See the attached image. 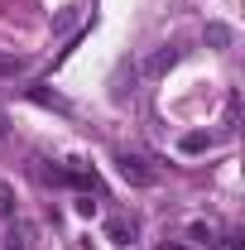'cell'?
Wrapping results in <instances>:
<instances>
[{
    "mask_svg": "<svg viewBox=\"0 0 245 250\" xmlns=\"http://www.w3.org/2000/svg\"><path fill=\"white\" fill-rule=\"evenodd\" d=\"M77 217H96V202H92V197H77Z\"/></svg>",
    "mask_w": 245,
    "mask_h": 250,
    "instance_id": "cell-6",
    "label": "cell"
},
{
    "mask_svg": "<svg viewBox=\"0 0 245 250\" xmlns=\"http://www.w3.org/2000/svg\"><path fill=\"white\" fill-rule=\"evenodd\" d=\"M207 43H212V48H231V43H236V29L221 24V20H212V24H207Z\"/></svg>",
    "mask_w": 245,
    "mask_h": 250,
    "instance_id": "cell-4",
    "label": "cell"
},
{
    "mask_svg": "<svg viewBox=\"0 0 245 250\" xmlns=\"http://www.w3.org/2000/svg\"><path fill=\"white\" fill-rule=\"evenodd\" d=\"M173 62H178V48H173V43L154 48V53H149V62H144V77H163V72H168Z\"/></svg>",
    "mask_w": 245,
    "mask_h": 250,
    "instance_id": "cell-2",
    "label": "cell"
},
{
    "mask_svg": "<svg viewBox=\"0 0 245 250\" xmlns=\"http://www.w3.org/2000/svg\"><path fill=\"white\" fill-rule=\"evenodd\" d=\"M116 168H121V178H125L130 188H154V178H159L154 168H144V159H130V154L116 159Z\"/></svg>",
    "mask_w": 245,
    "mask_h": 250,
    "instance_id": "cell-1",
    "label": "cell"
},
{
    "mask_svg": "<svg viewBox=\"0 0 245 250\" xmlns=\"http://www.w3.org/2000/svg\"><path fill=\"white\" fill-rule=\"evenodd\" d=\"M106 236H111V246H130V241H135V221L111 217V221H106Z\"/></svg>",
    "mask_w": 245,
    "mask_h": 250,
    "instance_id": "cell-3",
    "label": "cell"
},
{
    "mask_svg": "<svg viewBox=\"0 0 245 250\" xmlns=\"http://www.w3.org/2000/svg\"><path fill=\"white\" fill-rule=\"evenodd\" d=\"M20 67H24L20 58H5V53H0V72H20Z\"/></svg>",
    "mask_w": 245,
    "mask_h": 250,
    "instance_id": "cell-7",
    "label": "cell"
},
{
    "mask_svg": "<svg viewBox=\"0 0 245 250\" xmlns=\"http://www.w3.org/2000/svg\"><path fill=\"white\" fill-rule=\"evenodd\" d=\"M178 149H183V154H202V149H212V135H202V130H187L183 140H178Z\"/></svg>",
    "mask_w": 245,
    "mask_h": 250,
    "instance_id": "cell-5",
    "label": "cell"
}]
</instances>
